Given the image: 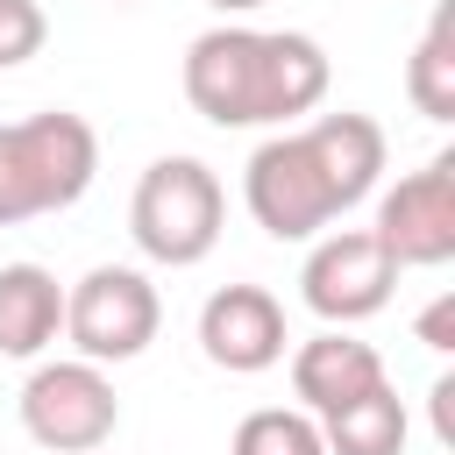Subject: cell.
I'll list each match as a JSON object with an SVG mask.
<instances>
[{"mask_svg": "<svg viewBox=\"0 0 455 455\" xmlns=\"http://www.w3.org/2000/svg\"><path fill=\"white\" fill-rule=\"evenodd\" d=\"M405 434H412V419H405V398L391 384H377L355 405H341V412L320 419L327 455H405Z\"/></svg>", "mask_w": 455, "mask_h": 455, "instance_id": "12", "label": "cell"}, {"mask_svg": "<svg viewBox=\"0 0 455 455\" xmlns=\"http://www.w3.org/2000/svg\"><path fill=\"white\" fill-rule=\"evenodd\" d=\"M114 7H135V0H114Z\"/></svg>", "mask_w": 455, "mask_h": 455, "instance_id": "19", "label": "cell"}, {"mask_svg": "<svg viewBox=\"0 0 455 455\" xmlns=\"http://www.w3.org/2000/svg\"><path fill=\"white\" fill-rule=\"evenodd\" d=\"M220 220H228V192H220V178L199 156H156L135 178L128 235H135V249L149 263H164V270L206 263L213 242H220Z\"/></svg>", "mask_w": 455, "mask_h": 455, "instance_id": "4", "label": "cell"}, {"mask_svg": "<svg viewBox=\"0 0 455 455\" xmlns=\"http://www.w3.org/2000/svg\"><path fill=\"white\" fill-rule=\"evenodd\" d=\"M384 128L370 114H313L299 128H277L242 164V199L270 242H313L348 206H363L384 178Z\"/></svg>", "mask_w": 455, "mask_h": 455, "instance_id": "1", "label": "cell"}, {"mask_svg": "<svg viewBox=\"0 0 455 455\" xmlns=\"http://www.w3.org/2000/svg\"><path fill=\"white\" fill-rule=\"evenodd\" d=\"M228 455H327V441H320L313 412H299V405H256L235 427Z\"/></svg>", "mask_w": 455, "mask_h": 455, "instance_id": "14", "label": "cell"}, {"mask_svg": "<svg viewBox=\"0 0 455 455\" xmlns=\"http://www.w3.org/2000/svg\"><path fill=\"white\" fill-rule=\"evenodd\" d=\"M121 427V398L100 363H43L21 384V434L50 455H92Z\"/></svg>", "mask_w": 455, "mask_h": 455, "instance_id": "6", "label": "cell"}, {"mask_svg": "<svg viewBox=\"0 0 455 455\" xmlns=\"http://www.w3.org/2000/svg\"><path fill=\"white\" fill-rule=\"evenodd\" d=\"M64 334V284L43 263H0V355L28 363Z\"/></svg>", "mask_w": 455, "mask_h": 455, "instance_id": "11", "label": "cell"}, {"mask_svg": "<svg viewBox=\"0 0 455 455\" xmlns=\"http://www.w3.org/2000/svg\"><path fill=\"white\" fill-rule=\"evenodd\" d=\"M391 284H398V263L384 256V242L370 228H327V235H313V256L299 270V299L327 327H355V320L384 313Z\"/></svg>", "mask_w": 455, "mask_h": 455, "instance_id": "8", "label": "cell"}, {"mask_svg": "<svg viewBox=\"0 0 455 455\" xmlns=\"http://www.w3.org/2000/svg\"><path fill=\"white\" fill-rule=\"evenodd\" d=\"M92 171H100V135L85 114L50 107V114L7 121L0 128V228L78 206L92 192Z\"/></svg>", "mask_w": 455, "mask_h": 455, "instance_id": "3", "label": "cell"}, {"mask_svg": "<svg viewBox=\"0 0 455 455\" xmlns=\"http://www.w3.org/2000/svg\"><path fill=\"white\" fill-rule=\"evenodd\" d=\"M377 384H391L384 377V355L370 341H355L348 327H327V334H313V341L291 348V391H299V412H313V419L355 405Z\"/></svg>", "mask_w": 455, "mask_h": 455, "instance_id": "10", "label": "cell"}, {"mask_svg": "<svg viewBox=\"0 0 455 455\" xmlns=\"http://www.w3.org/2000/svg\"><path fill=\"white\" fill-rule=\"evenodd\" d=\"M43 36H50V14L36 0H0V71L28 64L43 50Z\"/></svg>", "mask_w": 455, "mask_h": 455, "instance_id": "15", "label": "cell"}, {"mask_svg": "<svg viewBox=\"0 0 455 455\" xmlns=\"http://www.w3.org/2000/svg\"><path fill=\"white\" fill-rule=\"evenodd\" d=\"M206 7H220V14H256L263 0H206Z\"/></svg>", "mask_w": 455, "mask_h": 455, "instance_id": "18", "label": "cell"}, {"mask_svg": "<svg viewBox=\"0 0 455 455\" xmlns=\"http://www.w3.org/2000/svg\"><path fill=\"white\" fill-rule=\"evenodd\" d=\"M284 306L263 291V284H220L206 306H199V348L213 370L228 377H256V370H277L284 363Z\"/></svg>", "mask_w": 455, "mask_h": 455, "instance_id": "9", "label": "cell"}, {"mask_svg": "<svg viewBox=\"0 0 455 455\" xmlns=\"http://www.w3.org/2000/svg\"><path fill=\"white\" fill-rule=\"evenodd\" d=\"M419 341H427L434 355H448V348H455V291H441V299L419 313Z\"/></svg>", "mask_w": 455, "mask_h": 455, "instance_id": "16", "label": "cell"}, {"mask_svg": "<svg viewBox=\"0 0 455 455\" xmlns=\"http://www.w3.org/2000/svg\"><path fill=\"white\" fill-rule=\"evenodd\" d=\"M327 50L306 28L220 21L185 43V100L213 128H299L327 100Z\"/></svg>", "mask_w": 455, "mask_h": 455, "instance_id": "2", "label": "cell"}, {"mask_svg": "<svg viewBox=\"0 0 455 455\" xmlns=\"http://www.w3.org/2000/svg\"><path fill=\"white\" fill-rule=\"evenodd\" d=\"M427 398H434V434H441V448H455V370H441Z\"/></svg>", "mask_w": 455, "mask_h": 455, "instance_id": "17", "label": "cell"}, {"mask_svg": "<svg viewBox=\"0 0 455 455\" xmlns=\"http://www.w3.org/2000/svg\"><path fill=\"white\" fill-rule=\"evenodd\" d=\"M405 100H412L427 121H455V0H441L434 21H427V36L412 43Z\"/></svg>", "mask_w": 455, "mask_h": 455, "instance_id": "13", "label": "cell"}, {"mask_svg": "<svg viewBox=\"0 0 455 455\" xmlns=\"http://www.w3.org/2000/svg\"><path fill=\"white\" fill-rule=\"evenodd\" d=\"M164 327V299L142 270L128 263H100L64 291V341L78 348V363H135Z\"/></svg>", "mask_w": 455, "mask_h": 455, "instance_id": "5", "label": "cell"}, {"mask_svg": "<svg viewBox=\"0 0 455 455\" xmlns=\"http://www.w3.org/2000/svg\"><path fill=\"white\" fill-rule=\"evenodd\" d=\"M370 235L384 242V256L398 270H441L455 263V156H427L419 171H405L398 185H384Z\"/></svg>", "mask_w": 455, "mask_h": 455, "instance_id": "7", "label": "cell"}]
</instances>
